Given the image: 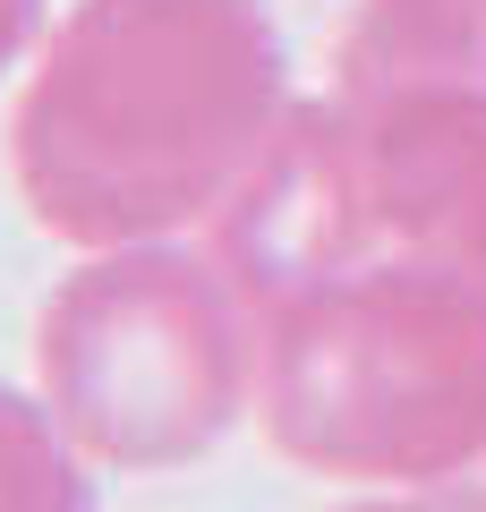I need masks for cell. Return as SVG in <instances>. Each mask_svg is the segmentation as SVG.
<instances>
[{"label":"cell","instance_id":"cell-3","mask_svg":"<svg viewBox=\"0 0 486 512\" xmlns=\"http://www.w3.org/2000/svg\"><path fill=\"white\" fill-rule=\"evenodd\" d=\"M256 308L188 239L103 248L35 308V393L111 478L222 453L256 410Z\"/></svg>","mask_w":486,"mask_h":512},{"label":"cell","instance_id":"cell-6","mask_svg":"<svg viewBox=\"0 0 486 512\" xmlns=\"http://www.w3.org/2000/svg\"><path fill=\"white\" fill-rule=\"evenodd\" d=\"M350 512H486V487H461V478H444V487H367Z\"/></svg>","mask_w":486,"mask_h":512},{"label":"cell","instance_id":"cell-1","mask_svg":"<svg viewBox=\"0 0 486 512\" xmlns=\"http://www.w3.org/2000/svg\"><path fill=\"white\" fill-rule=\"evenodd\" d=\"M290 43L265 0H69L9 111V180L77 256L214 231L290 120Z\"/></svg>","mask_w":486,"mask_h":512},{"label":"cell","instance_id":"cell-7","mask_svg":"<svg viewBox=\"0 0 486 512\" xmlns=\"http://www.w3.org/2000/svg\"><path fill=\"white\" fill-rule=\"evenodd\" d=\"M43 35H52V0H0V77L26 69Z\"/></svg>","mask_w":486,"mask_h":512},{"label":"cell","instance_id":"cell-5","mask_svg":"<svg viewBox=\"0 0 486 512\" xmlns=\"http://www.w3.org/2000/svg\"><path fill=\"white\" fill-rule=\"evenodd\" d=\"M94 478L103 470L77 453V436L52 419V402L0 384V512H103Z\"/></svg>","mask_w":486,"mask_h":512},{"label":"cell","instance_id":"cell-2","mask_svg":"<svg viewBox=\"0 0 486 512\" xmlns=\"http://www.w3.org/2000/svg\"><path fill=\"white\" fill-rule=\"evenodd\" d=\"M256 427L307 478L444 487L486 461V274L376 256L256 316Z\"/></svg>","mask_w":486,"mask_h":512},{"label":"cell","instance_id":"cell-4","mask_svg":"<svg viewBox=\"0 0 486 512\" xmlns=\"http://www.w3.org/2000/svg\"><path fill=\"white\" fill-rule=\"evenodd\" d=\"M333 86H486V0H350Z\"/></svg>","mask_w":486,"mask_h":512}]
</instances>
